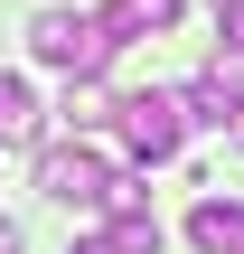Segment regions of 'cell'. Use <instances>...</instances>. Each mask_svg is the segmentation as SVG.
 <instances>
[{
  "instance_id": "cell-1",
  "label": "cell",
  "mask_w": 244,
  "mask_h": 254,
  "mask_svg": "<svg viewBox=\"0 0 244 254\" xmlns=\"http://www.w3.org/2000/svg\"><path fill=\"white\" fill-rule=\"evenodd\" d=\"M113 47H122V38H113L103 19H85V9H38V19H28V57L56 66V75H103Z\"/></svg>"
},
{
  "instance_id": "cell-2",
  "label": "cell",
  "mask_w": 244,
  "mask_h": 254,
  "mask_svg": "<svg viewBox=\"0 0 244 254\" xmlns=\"http://www.w3.org/2000/svg\"><path fill=\"white\" fill-rule=\"evenodd\" d=\"M113 123H122V141H132V160H179V141H188V104H179V94H160V85L122 94V104H113Z\"/></svg>"
},
{
  "instance_id": "cell-3",
  "label": "cell",
  "mask_w": 244,
  "mask_h": 254,
  "mask_svg": "<svg viewBox=\"0 0 244 254\" xmlns=\"http://www.w3.org/2000/svg\"><path fill=\"white\" fill-rule=\"evenodd\" d=\"M179 104H188V123H207V132H235L244 113V47H216L188 85H179Z\"/></svg>"
},
{
  "instance_id": "cell-4",
  "label": "cell",
  "mask_w": 244,
  "mask_h": 254,
  "mask_svg": "<svg viewBox=\"0 0 244 254\" xmlns=\"http://www.w3.org/2000/svg\"><path fill=\"white\" fill-rule=\"evenodd\" d=\"M103 179H113V160L75 132V141H56L47 160H38V189L56 198V207H103Z\"/></svg>"
},
{
  "instance_id": "cell-5",
  "label": "cell",
  "mask_w": 244,
  "mask_h": 254,
  "mask_svg": "<svg viewBox=\"0 0 244 254\" xmlns=\"http://www.w3.org/2000/svg\"><path fill=\"white\" fill-rule=\"evenodd\" d=\"M188 245L197 254H244V198H197L188 207Z\"/></svg>"
},
{
  "instance_id": "cell-6",
  "label": "cell",
  "mask_w": 244,
  "mask_h": 254,
  "mask_svg": "<svg viewBox=\"0 0 244 254\" xmlns=\"http://www.w3.org/2000/svg\"><path fill=\"white\" fill-rule=\"evenodd\" d=\"M103 28L132 47V38H169L179 28V0H103Z\"/></svg>"
},
{
  "instance_id": "cell-7",
  "label": "cell",
  "mask_w": 244,
  "mask_h": 254,
  "mask_svg": "<svg viewBox=\"0 0 244 254\" xmlns=\"http://www.w3.org/2000/svg\"><path fill=\"white\" fill-rule=\"evenodd\" d=\"M56 123L94 141V132L113 123V94H103V75H66V104H56Z\"/></svg>"
},
{
  "instance_id": "cell-8",
  "label": "cell",
  "mask_w": 244,
  "mask_h": 254,
  "mask_svg": "<svg viewBox=\"0 0 244 254\" xmlns=\"http://www.w3.org/2000/svg\"><path fill=\"white\" fill-rule=\"evenodd\" d=\"M19 141H38V94H28V75H0V151H19Z\"/></svg>"
},
{
  "instance_id": "cell-9",
  "label": "cell",
  "mask_w": 244,
  "mask_h": 254,
  "mask_svg": "<svg viewBox=\"0 0 244 254\" xmlns=\"http://www.w3.org/2000/svg\"><path fill=\"white\" fill-rule=\"evenodd\" d=\"M113 236H122V254H160V217L150 207H132V217H103Z\"/></svg>"
},
{
  "instance_id": "cell-10",
  "label": "cell",
  "mask_w": 244,
  "mask_h": 254,
  "mask_svg": "<svg viewBox=\"0 0 244 254\" xmlns=\"http://www.w3.org/2000/svg\"><path fill=\"white\" fill-rule=\"evenodd\" d=\"M75 254H122V236H113V226H94V236H75Z\"/></svg>"
},
{
  "instance_id": "cell-11",
  "label": "cell",
  "mask_w": 244,
  "mask_h": 254,
  "mask_svg": "<svg viewBox=\"0 0 244 254\" xmlns=\"http://www.w3.org/2000/svg\"><path fill=\"white\" fill-rule=\"evenodd\" d=\"M216 19H226V47H244V0H226Z\"/></svg>"
},
{
  "instance_id": "cell-12",
  "label": "cell",
  "mask_w": 244,
  "mask_h": 254,
  "mask_svg": "<svg viewBox=\"0 0 244 254\" xmlns=\"http://www.w3.org/2000/svg\"><path fill=\"white\" fill-rule=\"evenodd\" d=\"M0 254H19V226H9V217H0Z\"/></svg>"
},
{
  "instance_id": "cell-13",
  "label": "cell",
  "mask_w": 244,
  "mask_h": 254,
  "mask_svg": "<svg viewBox=\"0 0 244 254\" xmlns=\"http://www.w3.org/2000/svg\"><path fill=\"white\" fill-rule=\"evenodd\" d=\"M235 151H244V113H235Z\"/></svg>"
},
{
  "instance_id": "cell-14",
  "label": "cell",
  "mask_w": 244,
  "mask_h": 254,
  "mask_svg": "<svg viewBox=\"0 0 244 254\" xmlns=\"http://www.w3.org/2000/svg\"><path fill=\"white\" fill-rule=\"evenodd\" d=\"M216 9H226V0H216Z\"/></svg>"
}]
</instances>
